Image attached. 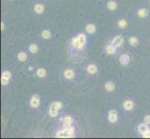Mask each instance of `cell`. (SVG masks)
Returning a JSON list of instances; mask_svg holds the SVG:
<instances>
[{"mask_svg":"<svg viewBox=\"0 0 150 139\" xmlns=\"http://www.w3.org/2000/svg\"><path fill=\"white\" fill-rule=\"evenodd\" d=\"M56 137H57V138H74L75 134L70 133L67 129L64 128V130H61V131L57 132Z\"/></svg>","mask_w":150,"mask_h":139,"instance_id":"6da1fadb","label":"cell"},{"mask_svg":"<svg viewBox=\"0 0 150 139\" xmlns=\"http://www.w3.org/2000/svg\"><path fill=\"white\" fill-rule=\"evenodd\" d=\"M11 79V72L5 71V72H2V75H1V84H2V85H7Z\"/></svg>","mask_w":150,"mask_h":139,"instance_id":"7a4b0ae2","label":"cell"},{"mask_svg":"<svg viewBox=\"0 0 150 139\" xmlns=\"http://www.w3.org/2000/svg\"><path fill=\"white\" fill-rule=\"evenodd\" d=\"M40 105V96L38 95H33L30 99V106L33 108H37Z\"/></svg>","mask_w":150,"mask_h":139,"instance_id":"3957f363","label":"cell"},{"mask_svg":"<svg viewBox=\"0 0 150 139\" xmlns=\"http://www.w3.org/2000/svg\"><path fill=\"white\" fill-rule=\"evenodd\" d=\"M72 45H73V47H74L75 48L77 49V50H81V49H83V47H84L85 44L76 36V37H75V38H73Z\"/></svg>","mask_w":150,"mask_h":139,"instance_id":"277c9868","label":"cell"},{"mask_svg":"<svg viewBox=\"0 0 150 139\" xmlns=\"http://www.w3.org/2000/svg\"><path fill=\"white\" fill-rule=\"evenodd\" d=\"M110 43L112 44V45H114L116 47H121L122 45H123L124 43V37L121 36V35H117V36L114 37V39L112 40Z\"/></svg>","mask_w":150,"mask_h":139,"instance_id":"5b68a950","label":"cell"},{"mask_svg":"<svg viewBox=\"0 0 150 139\" xmlns=\"http://www.w3.org/2000/svg\"><path fill=\"white\" fill-rule=\"evenodd\" d=\"M117 119H118V116H117V112L114 109L108 112V121L112 123H115L117 121Z\"/></svg>","mask_w":150,"mask_h":139,"instance_id":"8992f818","label":"cell"},{"mask_svg":"<svg viewBox=\"0 0 150 139\" xmlns=\"http://www.w3.org/2000/svg\"><path fill=\"white\" fill-rule=\"evenodd\" d=\"M133 108H134V103L133 101L131 100V99H128V100H126L125 102L123 103V108L125 111H131L133 109Z\"/></svg>","mask_w":150,"mask_h":139,"instance_id":"52a82bcc","label":"cell"},{"mask_svg":"<svg viewBox=\"0 0 150 139\" xmlns=\"http://www.w3.org/2000/svg\"><path fill=\"white\" fill-rule=\"evenodd\" d=\"M130 56L128 55V54H122L120 57H119V62H120V64L123 66H126L129 64L130 62Z\"/></svg>","mask_w":150,"mask_h":139,"instance_id":"ba28073f","label":"cell"},{"mask_svg":"<svg viewBox=\"0 0 150 139\" xmlns=\"http://www.w3.org/2000/svg\"><path fill=\"white\" fill-rule=\"evenodd\" d=\"M64 76L65 77V79H67V80H72V79H74V77H75V72L71 69H67L64 71Z\"/></svg>","mask_w":150,"mask_h":139,"instance_id":"9c48e42d","label":"cell"},{"mask_svg":"<svg viewBox=\"0 0 150 139\" xmlns=\"http://www.w3.org/2000/svg\"><path fill=\"white\" fill-rule=\"evenodd\" d=\"M105 50H106V53L108 55H114L116 53V51H117V47L114 45H112L111 43H109L106 45V47H105Z\"/></svg>","mask_w":150,"mask_h":139,"instance_id":"30bf717a","label":"cell"},{"mask_svg":"<svg viewBox=\"0 0 150 139\" xmlns=\"http://www.w3.org/2000/svg\"><path fill=\"white\" fill-rule=\"evenodd\" d=\"M63 123H64V127H67L70 126V125L73 124V118L71 116H65L62 119Z\"/></svg>","mask_w":150,"mask_h":139,"instance_id":"8fae6325","label":"cell"},{"mask_svg":"<svg viewBox=\"0 0 150 139\" xmlns=\"http://www.w3.org/2000/svg\"><path fill=\"white\" fill-rule=\"evenodd\" d=\"M87 72L90 74H95L98 72V68L95 64H90V65L87 67Z\"/></svg>","mask_w":150,"mask_h":139,"instance_id":"7c38bea8","label":"cell"},{"mask_svg":"<svg viewBox=\"0 0 150 139\" xmlns=\"http://www.w3.org/2000/svg\"><path fill=\"white\" fill-rule=\"evenodd\" d=\"M148 129H149V127H148L147 123H141V124L138 126V132H139L141 135H143V134L146 133V132L147 131Z\"/></svg>","mask_w":150,"mask_h":139,"instance_id":"4fadbf2b","label":"cell"},{"mask_svg":"<svg viewBox=\"0 0 150 139\" xmlns=\"http://www.w3.org/2000/svg\"><path fill=\"white\" fill-rule=\"evenodd\" d=\"M86 32L88 33H91V34H93V33L96 32V26L92 23H89L86 26Z\"/></svg>","mask_w":150,"mask_h":139,"instance_id":"5bb4252c","label":"cell"},{"mask_svg":"<svg viewBox=\"0 0 150 139\" xmlns=\"http://www.w3.org/2000/svg\"><path fill=\"white\" fill-rule=\"evenodd\" d=\"M105 90L107 91V92H113L114 90L116 89V84H114L113 82H107L106 84H105Z\"/></svg>","mask_w":150,"mask_h":139,"instance_id":"9a60e30c","label":"cell"},{"mask_svg":"<svg viewBox=\"0 0 150 139\" xmlns=\"http://www.w3.org/2000/svg\"><path fill=\"white\" fill-rule=\"evenodd\" d=\"M34 10H35V12L37 13V14H41V13H43L44 10H45V8H44V6L42 4H37L35 6V8H34Z\"/></svg>","mask_w":150,"mask_h":139,"instance_id":"2e32d148","label":"cell"},{"mask_svg":"<svg viewBox=\"0 0 150 139\" xmlns=\"http://www.w3.org/2000/svg\"><path fill=\"white\" fill-rule=\"evenodd\" d=\"M49 116L52 117V118L57 117L58 114H59V109H57V108L50 106L49 107Z\"/></svg>","mask_w":150,"mask_h":139,"instance_id":"e0dca14e","label":"cell"},{"mask_svg":"<svg viewBox=\"0 0 150 139\" xmlns=\"http://www.w3.org/2000/svg\"><path fill=\"white\" fill-rule=\"evenodd\" d=\"M107 8H108L110 11H115L117 8V4L115 1H109L107 3Z\"/></svg>","mask_w":150,"mask_h":139,"instance_id":"ac0fdd59","label":"cell"},{"mask_svg":"<svg viewBox=\"0 0 150 139\" xmlns=\"http://www.w3.org/2000/svg\"><path fill=\"white\" fill-rule=\"evenodd\" d=\"M137 15H138V17H140V18H146V17L148 15V10L146 8H140L137 12Z\"/></svg>","mask_w":150,"mask_h":139,"instance_id":"d6986e66","label":"cell"},{"mask_svg":"<svg viewBox=\"0 0 150 139\" xmlns=\"http://www.w3.org/2000/svg\"><path fill=\"white\" fill-rule=\"evenodd\" d=\"M117 26H118V28H120V29H125V28H127V26H128V21H126L125 19H121V20H119V21H117Z\"/></svg>","mask_w":150,"mask_h":139,"instance_id":"ffe728a7","label":"cell"},{"mask_svg":"<svg viewBox=\"0 0 150 139\" xmlns=\"http://www.w3.org/2000/svg\"><path fill=\"white\" fill-rule=\"evenodd\" d=\"M47 74V72L44 68H39L38 70L37 71V75L38 76L39 78H44Z\"/></svg>","mask_w":150,"mask_h":139,"instance_id":"44dd1931","label":"cell"},{"mask_svg":"<svg viewBox=\"0 0 150 139\" xmlns=\"http://www.w3.org/2000/svg\"><path fill=\"white\" fill-rule=\"evenodd\" d=\"M18 59L20 60L21 62H24L26 61L27 59V54L25 52H20L18 54Z\"/></svg>","mask_w":150,"mask_h":139,"instance_id":"7402d4cb","label":"cell"},{"mask_svg":"<svg viewBox=\"0 0 150 139\" xmlns=\"http://www.w3.org/2000/svg\"><path fill=\"white\" fill-rule=\"evenodd\" d=\"M129 43L131 45H132V47H137L138 45H139V41H138V39L136 38V37L132 36L131 37V38L129 39Z\"/></svg>","mask_w":150,"mask_h":139,"instance_id":"603a6c76","label":"cell"},{"mask_svg":"<svg viewBox=\"0 0 150 139\" xmlns=\"http://www.w3.org/2000/svg\"><path fill=\"white\" fill-rule=\"evenodd\" d=\"M51 107H53V108H57V109H62L63 107H64V105H63V103L61 102V101H55V102H52L51 105H50Z\"/></svg>","mask_w":150,"mask_h":139,"instance_id":"cb8c5ba5","label":"cell"},{"mask_svg":"<svg viewBox=\"0 0 150 139\" xmlns=\"http://www.w3.org/2000/svg\"><path fill=\"white\" fill-rule=\"evenodd\" d=\"M29 51L31 52V53H37V51H38V47H37V45H35V44H32V45H30V47H29Z\"/></svg>","mask_w":150,"mask_h":139,"instance_id":"d4e9b609","label":"cell"},{"mask_svg":"<svg viewBox=\"0 0 150 139\" xmlns=\"http://www.w3.org/2000/svg\"><path fill=\"white\" fill-rule=\"evenodd\" d=\"M41 35L44 39H49L51 37V33H50L49 30H44V31L42 32Z\"/></svg>","mask_w":150,"mask_h":139,"instance_id":"484cf974","label":"cell"},{"mask_svg":"<svg viewBox=\"0 0 150 139\" xmlns=\"http://www.w3.org/2000/svg\"><path fill=\"white\" fill-rule=\"evenodd\" d=\"M142 136L144 137V138H150V129H148L146 133L143 134Z\"/></svg>","mask_w":150,"mask_h":139,"instance_id":"4316f807","label":"cell"},{"mask_svg":"<svg viewBox=\"0 0 150 139\" xmlns=\"http://www.w3.org/2000/svg\"><path fill=\"white\" fill-rule=\"evenodd\" d=\"M144 121L147 124H150V115H146L144 119Z\"/></svg>","mask_w":150,"mask_h":139,"instance_id":"83f0119b","label":"cell"},{"mask_svg":"<svg viewBox=\"0 0 150 139\" xmlns=\"http://www.w3.org/2000/svg\"><path fill=\"white\" fill-rule=\"evenodd\" d=\"M5 30V23L1 22V31H4Z\"/></svg>","mask_w":150,"mask_h":139,"instance_id":"f1b7e54d","label":"cell"}]
</instances>
